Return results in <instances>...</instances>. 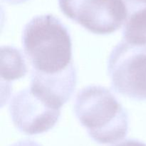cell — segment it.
Masks as SVG:
<instances>
[{
	"mask_svg": "<svg viewBox=\"0 0 146 146\" xmlns=\"http://www.w3.org/2000/svg\"><path fill=\"white\" fill-rule=\"evenodd\" d=\"M22 44L32 68L31 73L56 75L74 66L69 31L52 14L36 16L31 19L24 27Z\"/></svg>",
	"mask_w": 146,
	"mask_h": 146,
	"instance_id": "1",
	"label": "cell"
},
{
	"mask_svg": "<svg viewBox=\"0 0 146 146\" xmlns=\"http://www.w3.org/2000/svg\"><path fill=\"white\" fill-rule=\"evenodd\" d=\"M74 110L88 135L98 143H114L128 134V112L106 87L89 86L81 89L76 96Z\"/></svg>",
	"mask_w": 146,
	"mask_h": 146,
	"instance_id": "2",
	"label": "cell"
},
{
	"mask_svg": "<svg viewBox=\"0 0 146 146\" xmlns=\"http://www.w3.org/2000/svg\"><path fill=\"white\" fill-rule=\"evenodd\" d=\"M113 89L135 101H146V44L118 43L108 60Z\"/></svg>",
	"mask_w": 146,
	"mask_h": 146,
	"instance_id": "3",
	"label": "cell"
},
{
	"mask_svg": "<svg viewBox=\"0 0 146 146\" xmlns=\"http://www.w3.org/2000/svg\"><path fill=\"white\" fill-rule=\"evenodd\" d=\"M58 4L68 18L96 34L115 32L125 18L122 0H58Z\"/></svg>",
	"mask_w": 146,
	"mask_h": 146,
	"instance_id": "4",
	"label": "cell"
},
{
	"mask_svg": "<svg viewBox=\"0 0 146 146\" xmlns=\"http://www.w3.org/2000/svg\"><path fill=\"white\" fill-rule=\"evenodd\" d=\"M9 112L16 128L29 135L52 129L61 115V109L50 106L30 88L20 91L12 97Z\"/></svg>",
	"mask_w": 146,
	"mask_h": 146,
	"instance_id": "5",
	"label": "cell"
},
{
	"mask_svg": "<svg viewBox=\"0 0 146 146\" xmlns=\"http://www.w3.org/2000/svg\"><path fill=\"white\" fill-rule=\"evenodd\" d=\"M125 18L123 24L124 41L146 44V0H122Z\"/></svg>",
	"mask_w": 146,
	"mask_h": 146,
	"instance_id": "6",
	"label": "cell"
},
{
	"mask_svg": "<svg viewBox=\"0 0 146 146\" xmlns=\"http://www.w3.org/2000/svg\"><path fill=\"white\" fill-rule=\"evenodd\" d=\"M27 71L25 59L20 50L9 46H1V83L5 81L9 85L12 81L25 76Z\"/></svg>",
	"mask_w": 146,
	"mask_h": 146,
	"instance_id": "7",
	"label": "cell"
},
{
	"mask_svg": "<svg viewBox=\"0 0 146 146\" xmlns=\"http://www.w3.org/2000/svg\"><path fill=\"white\" fill-rule=\"evenodd\" d=\"M113 146H146V144L135 139H126Z\"/></svg>",
	"mask_w": 146,
	"mask_h": 146,
	"instance_id": "8",
	"label": "cell"
},
{
	"mask_svg": "<svg viewBox=\"0 0 146 146\" xmlns=\"http://www.w3.org/2000/svg\"><path fill=\"white\" fill-rule=\"evenodd\" d=\"M11 146H41V145L33 141L24 140V141H19V142L17 143H14Z\"/></svg>",
	"mask_w": 146,
	"mask_h": 146,
	"instance_id": "9",
	"label": "cell"
},
{
	"mask_svg": "<svg viewBox=\"0 0 146 146\" xmlns=\"http://www.w3.org/2000/svg\"><path fill=\"white\" fill-rule=\"evenodd\" d=\"M5 2L9 3V4H21V3L24 2V1H27V0H3Z\"/></svg>",
	"mask_w": 146,
	"mask_h": 146,
	"instance_id": "10",
	"label": "cell"
}]
</instances>
